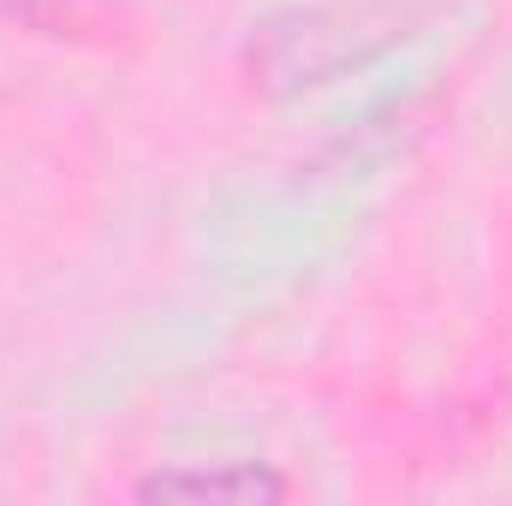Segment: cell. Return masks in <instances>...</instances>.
Wrapping results in <instances>:
<instances>
[{"instance_id":"1","label":"cell","mask_w":512,"mask_h":506,"mask_svg":"<svg viewBox=\"0 0 512 506\" xmlns=\"http://www.w3.org/2000/svg\"><path fill=\"white\" fill-rule=\"evenodd\" d=\"M292 483L274 465L256 459H221V465H161L131 483V501H221V506H262L286 501Z\"/></svg>"},{"instance_id":"2","label":"cell","mask_w":512,"mask_h":506,"mask_svg":"<svg viewBox=\"0 0 512 506\" xmlns=\"http://www.w3.org/2000/svg\"><path fill=\"white\" fill-rule=\"evenodd\" d=\"M0 18L36 36H66L78 30V0H0Z\"/></svg>"}]
</instances>
